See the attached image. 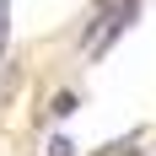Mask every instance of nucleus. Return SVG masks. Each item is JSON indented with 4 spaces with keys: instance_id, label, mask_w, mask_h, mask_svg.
Wrapping results in <instances>:
<instances>
[{
    "instance_id": "1",
    "label": "nucleus",
    "mask_w": 156,
    "mask_h": 156,
    "mask_svg": "<svg viewBox=\"0 0 156 156\" xmlns=\"http://www.w3.org/2000/svg\"><path fill=\"white\" fill-rule=\"evenodd\" d=\"M48 156H70V140H54V151Z\"/></svg>"
}]
</instances>
